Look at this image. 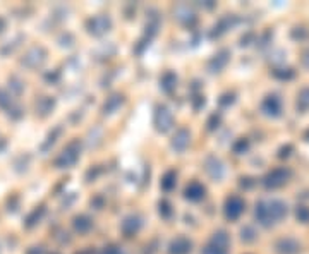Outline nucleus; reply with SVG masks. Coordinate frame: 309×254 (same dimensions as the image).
<instances>
[{
  "label": "nucleus",
  "mask_w": 309,
  "mask_h": 254,
  "mask_svg": "<svg viewBox=\"0 0 309 254\" xmlns=\"http://www.w3.org/2000/svg\"><path fill=\"white\" fill-rule=\"evenodd\" d=\"M297 107L301 108V110H307V108H309V88L302 89L301 94H299Z\"/></svg>",
  "instance_id": "15"
},
{
  "label": "nucleus",
  "mask_w": 309,
  "mask_h": 254,
  "mask_svg": "<svg viewBox=\"0 0 309 254\" xmlns=\"http://www.w3.org/2000/svg\"><path fill=\"white\" fill-rule=\"evenodd\" d=\"M244 211V201L239 196H232L225 203V217L228 220H237Z\"/></svg>",
  "instance_id": "4"
},
{
  "label": "nucleus",
  "mask_w": 309,
  "mask_h": 254,
  "mask_svg": "<svg viewBox=\"0 0 309 254\" xmlns=\"http://www.w3.org/2000/svg\"><path fill=\"white\" fill-rule=\"evenodd\" d=\"M288 177H291V170L288 168H275V170H272L268 175L265 177V186L268 189H277V187H282L283 184L288 181Z\"/></svg>",
  "instance_id": "3"
},
{
  "label": "nucleus",
  "mask_w": 309,
  "mask_h": 254,
  "mask_svg": "<svg viewBox=\"0 0 309 254\" xmlns=\"http://www.w3.org/2000/svg\"><path fill=\"white\" fill-rule=\"evenodd\" d=\"M297 218H301L302 222H307L309 220V210H306V208H299V210H297Z\"/></svg>",
  "instance_id": "17"
},
{
  "label": "nucleus",
  "mask_w": 309,
  "mask_h": 254,
  "mask_svg": "<svg viewBox=\"0 0 309 254\" xmlns=\"http://www.w3.org/2000/svg\"><path fill=\"white\" fill-rule=\"evenodd\" d=\"M89 31L94 33V34H102L108 31V28H110V21H108L107 17L100 16V17H93L91 21H89Z\"/></svg>",
  "instance_id": "10"
},
{
  "label": "nucleus",
  "mask_w": 309,
  "mask_h": 254,
  "mask_svg": "<svg viewBox=\"0 0 309 254\" xmlns=\"http://www.w3.org/2000/svg\"><path fill=\"white\" fill-rule=\"evenodd\" d=\"M139 225H141V223H139V220L136 217H129L127 220L122 223V230H124V233H126L127 237H131L132 233L138 232Z\"/></svg>",
  "instance_id": "13"
},
{
  "label": "nucleus",
  "mask_w": 309,
  "mask_h": 254,
  "mask_svg": "<svg viewBox=\"0 0 309 254\" xmlns=\"http://www.w3.org/2000/svg\"><path fill=\"white\" fill-rule=\"evenodd\" d=\"M186 198L191 199V201H199V199L204 198V187L199 182H191L186 187Z\"/></svg>",
  "instance_id": "11"
},
{
  "label": "nucleus",
  "mask_w": 309,
  "mask_h": 254,
  "mask_svg": "<svg viewBox=\"0 0 309 254\" xmlns=\"http://www.w3.org/2000/svg\"><path fill=\"white\" fill-rule=\"evenodd\" d=\"M263 110H265L266 115H272V117L280 115V112H282V100L278 98L277 94H270V96H266V100L263 102Z\"/></svg>",
  "instance_id": "6"
},
{
  "label": "nucleus",
  "mask_w": 309,
  "mask_h": 254,
  "mask_svg": "<svg viewBox=\"0 0 309 254\" xmlns=\"http://www.w3.org/2000/svg\"><path fill=\"white\" fill-rule=\"evenodd\" d=\"M203 254H228V236L225 232H218L211 237Z\"/></svg>",
  "instance_id": "2"
},
{
  "label": "nucleus",
  "mask_w": 309,
  "mask_h": 254,
  "mask_svg": "<svg viewBox=\"0 0 309 254\" xmlns=\"http://www.w3.org/2000/svg\"><path fill=\"white\" fill-rule=\"evenodd\" d=\"M74 227H76V230L79 232H88L89 228H91V220H89L88 217H78L76 220H74Z\"/></svg>",
  "instance_id": "14"
},
{
  "label": "nucleus",
  "mask_w": 309,
  "mask_h": 254,
  "mask_svg": "<svg viewBox=\"0 0 309 254\" xmlns=\"http://www.w3.org/2000/svg\"><path fill=\"white\" fill-rule=\"evenodd\" d=\"M256 220L265 227L275 225L287 215V205L280 199H272V201H261L256 205Z\"/></svg>",
  "instance_id": "1"
},
{
  "label": "nucleus",
  "mask_w": 309,
  "mask_h": 254,
  "mask_svg": "<svg viewBox=\"0 0 309 254\" xmlns=\"http://www.w3.org/2000/svg\"><path fill=\"white\" fill-rule=\"evenodd\" d=\"M173 179H176V173L168 172L167 175H165V179L162 181V187L165 189V191H170V189L173 187V184H176V182H173Z\"/></svg>",
  "instance_id": "16"
},
{
  "label": "nucleus",
  "mask_w": 309,
  "mask_h": 254,
  "mask_svg": "<svg viewBox=\"0 0 309 254\" xmlns=\"http://www.w3.org/2000/svg\"><path fill=\"white\" fill-rule=\"evenodd\" d=\"M301 251V246H299V242L296 239H280V241L277 242V252L278 254H297Z\"/></svg>",
  "instance_id": "7"
},
{
  "label": "nucleus",
  "mask_w": 309,
  "mask_h": 254,
  "mask_svg": "<svg viewBox=\"0 0 309 254\" xmlns=\"http://www.w3.org/2000/svg\"><path fill=\"white\" fill-rule=\"evenodd\" d=\"M191 252V242L186 237H177L170 244V254H189Z\"/></svg>",
  "instance_id": "9"
},
{
  "label": "nucleus",
  "mask_w": 309,
  "mask_h": 254,
  "mask_svg": "<svg viewBox=\"0 0 309 254\" xmlns=\"http://www.w3.org/2000/svg\"><path fill=\"white\" fill-rule=\"evenodd\" d=\"M154 124L162 132H165L172 126V113L167 110V107H158L157 115H154Z\"/></svg>",
  "instance_id": "5"
},
{
  "label": "nucleus",
  "mask_w": 309,
  "mask_h": 254,
  "mask_svg": "<svg viewBox=\"0 0 309 254\" xmlns=\"http://www.w3.org/2000/svg\"><path fill=\"white\" fill-rule=\"evenodd\" d=\"M103 254H122V251L119 247H115V246H110V247H105Z\"/></svg>",
  "instance_id": "18"
},
{
  "label": "nucleus",
  "mask_w": 309,
  "mask_h": 254,
  "mask_svg": "<svg viewBox=\"0 0 309 254\" xmlns=\"http://www.w3.org/2000/svg\"><path fill=\"white\" fill-rule=\"evenodd\" d=\"M78 157H79V151H74V144H71L67 149H64V153L61 157L57 158V167H61V168H64V167H71L72 163H76V160H78Z\"/></svg>",
  "instance_id": "8"
},
{
  "label": "nucleus",
  "mask_w": 309,
  "mask_h": 254,
  "mask_svg": "<svg viewBox=\"0 0 309 254\" xmlns=\"http://www.w3.org/2000/svg\"><path fill=\"white\" fill-rule=\"evenodd\" d=\"M173 148L177 149V151H182V149H186V146L189 144V132L187 131H179L176 134V138H173Z\"/></svg>",
  "instance_id": "12"
}]
</instances>
